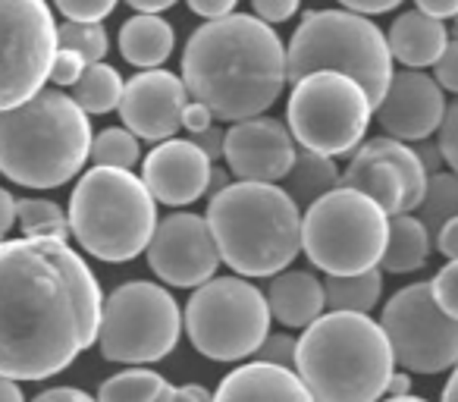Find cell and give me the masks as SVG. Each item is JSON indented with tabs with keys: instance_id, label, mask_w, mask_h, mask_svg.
Here are the masks:
<instances>
[{
	"instance_id": "cell-1",
	"label": "cell",
	"mask_w": 458,
	"mask_h": 402,
	"mask_svg": "<svg viewBox=\"0 0 458 402\" xmlns=\"http://www.w3.org/2000/svg\"><path fill=\"white\" fill-rule=\"evenodd\" d=\"M98 277L60 239L0 243V374L45 381L66 371L101 327Z\"/></svg>"
},
{
	"instance_id": "cell-2",
	"label": "cell",
	"mask_w": 458,
	"mask_h": 402,
	"mask_svg": "<svg viewBox=\"0 0 458 402\" xmlns=\"http://www.w3.org/2000/svg\"><path fill=\"white\" fill-rule=\"evenodd\" d=\"M182 82L214 120L261 116L286 89V45L274 26L249 13L204 20L185 41Z\"/></svg>"
},
{
	"instance_id": "cell-3",
	"label": "cell",
	"mask_w": 458,
	"mask_h": 402,
	"mask_svg": "<svg viewBox=\"0 0 458 402\" xmlns=\"http://www.w3.org/2000/svg\"><path fill=\"white\" fill-rule=\"evenodd\" d=\"M293 368L318 402H377L395 374V358L377 321L330 312L295 339Z\"/></svg>"
},
{
	"instance_id": "cell-4",
	"label": "cell",
	"mask_w": 458,
	"mask_h": 402,
	"mask_svg": "<svg viewBox=\"0 0 458 402\" xmlns=\"http://www.w3.org/2000/svg\"><path fill=\"white\" fill-rule=\"evenodd\" d=\"M89 114L60 89L0 110V173L29 189H57L79 176L91 154Z\"/></svg>"
},
{
	"instance_id": "cell-5",
	"label": "cell",
	"mask_w": 458,
	"mask_h": 402,
	"mask_svg": "<svg viewBox=\"0 0 458 402\" xmlns=\"http://www.w3.org/2000/svg\"><path fill=\"white\" fill-rule=\"evenodd\" d=\"M204 220L220 261L239 277H274L301 252V211L276 183H229L210 195Z\"/></svg>"
},
{
	"instance_id": "cell-6",
	"label": "cell",
	"mask_w": 458,
	"mask_h": 402,
	"mask_svg": "<svg viewBox=\"0 0 458 402\" xmlns=\"http://www.w3.org/2000/svg\"><path fill=\"white\" fill-rule=\"evenodd\" d=\"M70 233L89 255L110 264L132 261L157 227V201L145 179L120 167H91L70 198Z\"/></svg>"
},
{
	"instance_id": "cell-7",
	"label": "cell",
	"mask_w": 458,
	"mask_h": 402,
	"mask_svg": "<svg viewBox=\"0 0 458 402\" xmlns=\"http://www.w3.org/2000/svg\"><path fill=\"white\" fill-rule=\"evenodd\" d=\"M318 70L352 76L370 104H380L393 79V51L377 22L355 10H311L301 16L286 47V82Z\"/></svg>"
},
{
	"instance_id": "cell-8",
	"label": "cell",
	"mask_w": 458,
	"mask_h": 402,
	"mask_svg": "<svg viewBox=\"0 0 458 402\" xmlns=\"http://www.w3.org/2000/svg\"><path fill=\"white\" fill-rule=\"evenodd\" d=\"M389 214L364 192L336 185L301 214V252L324 274H361L380 264Z\"/></svg>"
},
{
	"instance_id": "cell-9",
	"label": "cell",
	"mask_w": 458,
	"mask_h": 402,
	"mask_svg": "<svg viewBox=\"0 0 458 402\" xmlns=\"http://www.w3.org/2000/svg\"><path fill=\"white\" fill-rule=\"evenodd\" d=\"M185 333L204 358L239 362L270 333L267 295L242 277H210L185 305Z\"/></svg>"
},
{
	"instance_id": "cell-10",
	"label": "cell",
	"mask_w": 458,
	"mask_h": 402,
	"mask_svg": "<svg viewBox=\"0 0 458 402\" xmlns=\"http://www.w3.org/2000/svg\"><path fill=\"white\" fill-rule=\"evenodd\" d=\"M374 116L368 91L352 76L318 70L293 82L286 104V123L293 139L308 151L343 158L361 145Z\"/></svg>"
},
{
	"instance_id": "cell-11",
	"label": "cell",
	"mask_w": 458,
	"mask_h": 402,
	"mask_svg": "<svg viewBox=\"0 0 458 402\" xmlns=\"http://www.w3.org/2000/svg\"><path fill=\"white\" fill-rule=\"evenodd\" d=\"M182 314L164 287L132 280L116 287L101 305L98 346L107 362L145 364L166 358L179 343Z\"/></svg>"
},
{
	"instance_id": "cell-12",
	"label": "cell",
	"mask_w": 458,
	"mask_h": 402,
	"mask_svg": "<svg viewBox=\"0 0 458 402\" xmlns=\"http://www.w3.org/2000/svg\"><path fill=\"white\" fill-rule=\"evenodd\" d=\"M57 51L47 0H0V110L45 89Z\"/></svg>"
},
{
	"instance_id": "cell-13",
	"label": "cell",
	"mask_w": 458,
	"mask_h": 402,
	"mask_svg": "<svg viewBox=\"0 0 458 402\" xmlns=\"http://www.w3.org/2000/svg\"><path fill=\"white\" fill-rule=\"evenodd\" d=\"M380 327L395 364L411 374H439L458 362V321L437 305L430 283L399 289L383 308Z\"/></svg>"
},
{
	"instance_id": "cell-14",
	"label": "cell",
	"mask_w": 458,
	"mask_h": 402,
	"mask_svg": "<svg viewBox=\"0 0 458 402\" xmlns=\"http://www.w3.org/2000/svg\"><path fill=\"white\" fill-rule=\"evenodd\" d=\"M145 255L154 274L179 289L201 287L220 268V252L208 220L189 211L160 220L148 239Z\"/></svg>"
},
{
	"instance_id": "cell-15",
	"label": "cell",
	"mask_w": 458,
	"mask_h": 402,
	"mask_svg": "<svg viewBox=\"0 0 458 402\" xmlns=\"http://www.w3.org/2000/svg\"><path fill=\"white\" fill-rule=\"evenodd\" d=\"M295 139L286 123L274 116H249L229 126L223 135V160L229 173L251 183H280L293 167Z\"/></svg>"
},
{
	"instance_id": "cell-16",
	"label": "cell",
	"mask_w": 458,
	"mask_h": 402,
	"mask_svg": "<svg viewBox=\"0 0 458 402\" xmlns=\"http://www.w3.org/2000/svg\"><path fill=\"white\" fill-rule=\"evenodd\" d=\"M189 104L182 76L166 70H141L123 85L120 120L132 135L148 141H164L182 129V110Z\"/></svg>"
},
{
	"instance_id": "cell-17",
	"label": "cell",
	"mask_w": 458,
	"mask_h": 402,
	"mask_svg": "<svg viewBox=\"0 0 458 402\" xmlns=\"http://www.w3.org/2000/svg\"><path fill=\"white\" fill-rule=\"evenodd\" d=\"M445 114V95L433 76L420 70L393 73L383 101L374 107L383 133L402 141H424L439 129Z\"/></svg>"
},
{
	"instance_id": "cell-18",
	"label": "cell",
	"mask_w": 458,
	"mask_h": 402,
	"mask_svg": "<svg viewBox=\"0 0 458 402\" xmlns=\"http://www.w3.org/2000/svg\"><path fill=\"white\" fill-rule=\"evenodd\" d=\"M214 160L191 139H164L141 164V179L154 201L166 208H185L208 192Z\"/></svg>"
},
{
	"instance_id": "cell-19",
	"label": "cell",
	"mask_w": 458,
	"mask_h": 402,
	"mask_svg": "<svg viewBox=\"0 0 458 402\" xmlns=\"http://www.w3.org/2000/svg\"><path fill=\"white\" fill-rule=\"evenodd\" d=\"M214 402H318L293 368L251 362L220 381Z\"/></svg>"
},
{
	"instance_id": "cell-20",
	"label": "cell",
	"mask_w": 458,
	"mask_h": 402,
	"mask_svg": "<svg viewBox=\"0 0 458 402\" xmlns=\"http://www.w3.org/2000/svg\"><path fill=\"white\" fill-rule=\"evenodd\" d=\"M267 305L270 318H276L283 327H308L327 308L324 283L308 270H280L270 280Z\"/></svg>"
},
{
	"instance_id": "cell-21",
	"label": "cell",
	"mask_w": 458,
	"mask_h": 402,
	"mask_svg": "<svg viewBox=\"0 0 458 402\" xmlns=\"http://www.w3.org/2000/svg\"><path fill=\"white\" fill-rule=\"evenodd\" d=\"M386 41L393 60L405 64L408 70H424L439 60V54L449 45V35H445L443 20H433L420 10H408L389 26Z\"/></svg>"
},
{
	"instance_id": "cell-22",
	"label": "cell",
	"mask_w": 458,
	"mask_h": 402,
	"mask_svg": "<svg viewBox=\"0 0 458 402\" xmlns=\"http://www.w3.org/2000/svg\"><path fill=\"white\" fill-rule=\"evenodd\" d=\"M339 185H349V189H358L368 198H374L389 218L405 211V179L389 160L377 158V154L355 151V158L349 160V167L339 176Z\"/></svg>"
},
{
	"instance_id": "cell-23",
	"label": "cell",
	"mask_w": 458,
	"mask_h": 402,
	"mask_svg": "<svg viewBox=\"0 0 458 402\" xmlns=\"http://www.w3.org/2000/svg\"><path fill=\"white\" fill-rule=\"evenodd\" d=\"M176 45V32L160 13H135L120 29V54L139 70H154L166 64Z\"/></svg>"
},
{
	"instance_id": "cell-24",
	"label": "cell",
	"mask_w": 458,
	"mask_h": 402,
	"mask_svg": "<svg viewBox=\"0 0 458 402\" xmlns=\"http://www.w3.org/2000/svg\"><path fill=\"white\" fill-rule=\"evenodd\" d=\"M430 233L420 224L418 214L402 211L389 218V233H386V249H383V270L389 274H411L420 270L430 258Z\"/></svg>"
},
{
	"instance_id": "cell-25",
	"label": "cell",
	"mask_w": 458,
	"mask_h": 402,
	"mask_svg": "<svg viewBox=\"0 0 458 402\" xmlns=\"http://www.w3.org/2000/svg\"><path fill=\"white\" fill-rule=\"evenodd\" d=\"M339 167H336V158L330 154H320V151H299L289 167L286 179V192L293 198L295 205H311L318 201L320 195H327L330 189L339 185Z\"/></svg>"
},
{
	"instance_id": "cell-26",
	"label": "cell",
	"mask_w": 458,
	"mask_h": 402,
	"mask_svg": "<svg viewBox=\"0 0 458 402\" xmlns=\"http://www.w3.org/2000/svg\"><path fill=\"white\" fill-rule=\"evenodd\" d=\"M123 76L114 70L110 64L98 60V64L85 66L82 76L72 82V101L85 110V114H110V110L120 107V98H123Z\"/></svg>"
},
{
	"instance_id": "cell-27",
	"label": "cell",
	"mask_w": 458,
	"mask_h": 402,
	"mask_svg": "<svg viewBox=\"0 0 458 402\" xmlns=\"http://www.w3.org/2000/svg\"><path fill=\"white\" fill-rule=\"evenodd\" d=\"M324 295L333 312L368 314L374 312V305L383 295V274L377 268L361 270V274H345V277L330 274L324 283Z\"/></svg>"
},
{
	"instance_id": "cell-28",
	"label": "cell",
	"mask_w": 458,
	"mask_h": 402,
	"mask_svg": "<svg viewBox=\"0 0 458 402\" xmlns=\"http://www.w3.org/2000/svg\"><path fill=\"white\" fill-rule=\"evenodd\" d=\"M420 218V224L427 227L430 239L439 233V227L445 220L458 218V173H430L424 185V195H420V205L414 208Z\"/></svg>"
},
{
	"instance_id": "cell-29",
	"label": "cell",
	"mask_w": 458,
	"mask_h": 402,
	"mask_svg": "<svg viewBox=\"0 0 458 402\" xmlns=\"http://www.w3.org/2000/svg\"><path fill=\"white\" fill-rule=\"evenodd\" d=\"M16 224L22 227V236L29 239H66L70 233V218L60 205L47 201V198H22L16 201Z\"/></svg>"
},
{
	"instance_id": "cell-30",
	"label": "cell",
	"mask_w": 458,
	"mask_h": 402,
	"mask_svg": "<svg viewBox=\"0 0 458 402\" xmlns=\"http://www.w3.org/2000/svg\"><path fill=\"white\" fill-rule=\"evenodd\" d=\"M164 387L166 381L157 371H148V368L120 371V374L107 377L101 383L98 402H151Z\"/></svg>"
},
{
	"instance_id": "cell-31",
	"label": "cell",
	"mask_w": 458,
	"mask_h": 402,
	"mask_svg": "<svg viewBox=\"0 0 458 402\" xmlns=\"http://www.w3.org/2000/svg\"><path fill=\"white\" fill-rule=\"evenodd\" d=\"M91 160L95 167H120V170H132L141 158L139 135H132L126 126L104 129L91 139Z\"/></svg>"
},
{
	"instance_id": "cell-32",
	"label": "cell",
	"mask_w": 458,
	"mask_h": 402,
	"mask_svg": "<svg viewBox=\"0 0 458 402\" xmlns=\"http://www.w3.org/2000/svg\"><path fill=\"white\" fill-rule=\"evenodd\" d=\"M57 45L60 47H72L85 57V64H98L104 60L110 47L107 29L101 22H72L66 20L64 26H57Z\"/></svg>"
},
{
	"instance_id": "cell-33",
	"label": "cell",
	"mask_w": 458,
	"mask_h": 402,
	"mask_svg": "<svg viewBox=\"0 0 458 402\" xmlns=\"http://www.w3.org/2000/svg\"><path fill=\"white\" fill-rule=\"evenodd\" d=\"M54 4L72 22H101L114 13L120 0H54Z\"/></svg>"
},
{
	"instance_id": "cell-34",
	"label": "cell",
	"mask_w": 458,
	"mask_h": 402,
	"mask_svg": "<svg viewBox=\"0 0 458 402\" xmlns=\"http://www.w3.org/2000/svg\"><path fill=\"white\" fill-rule=\"evenodd\" d=\"M430 289H433L437 305L443 308L449 318L458 321V258H449V264L439 270L437 280L430 283Z\"/></svg>"
},
{
	"instance_id": "cell-35",
	"label": "cell",
	"mask_w": 458,
	"mask_h": 402,
	"mask_svg": "<svg viewBox=\"0 0 458 402\" xmlns=\"http://www.w3.org/2000/svg\"><path fill=\"white\" fill-rule=\"evenodd\" d=\"M85 57L79 51H72V47H60L54 51V60H51V82L54 85H72L79 76L85 73Z\"/></svg>"
},
{
	"instance_id": "cell-36",
	"label": "cell",
	"mask_w": 458,
	"mask_h": 402,
	"mask_svg": "<svg viewBox=\"0 0 458 402\" xmlns=\"http://www.w3.org/2000/svg\"><path fill=\"white\" fill-rule=\"evenodd\" d=\"M439 154L443 160L452 167V173H458V101H452L443 114V123H439Z\"/></svg>"
},
{
	"instance_id": "cell-37",
	"label": "cell",
	"mask_w": 458,
	"mask_h": 402,
	"mask_svg": "<svg viewBox=\"0 0 458 402\" xmlns=\"http://www.w3.org/2000/svg\"><path fill=\"white\" fill-rule=\"evenodd\" d=\"M258 362L283 364V368H293L295 364V339L286 333H276V337H264V343L258 346Z\"/></svg>"
},
{
	"instance_id": "cell-38",
	"label": "cell",
	"mask_w": 458,
	"mask_h": 402,
	"mask_svg": "<svg viewBox=\"0 0 458 402\" xmlns=\"http://www.w3.org/2000/svg\"><path fill=\"white\" fill-rule=\"evenodd\" d=\"M433 66H437L433 79L439 82V89L458 95V38H452L449 45H445V51L439 54V60Z\"/></svg>"
},
{
	"instance_id": "cell-39",
	"label": "cell",
	"mask_w": 458,
	"mask_h": 402,
	"mask_svg": "<svg viewBox=\"0 0 458 402\" xmlns=\"http://www.w3.org/2000/svg\"><path fill=\"white\" fill-rule=\"evenodd\" d=\"M251 7H255L258 20L276 26V22H286V20H293V16L299 13L301 0H251Z\"/></svg>"
},
{
	"instance_id": "cell-40",
	"label": "cell",
	"mask_w": 458,
	"mask_h": 402,
	"mask_svg": "<svg viewBox=\"0 0 458 402\" xmlns=\"http://www.w3.org/2000/svg\"><path fill=\"white\" fill-rule=\"evenodd\" d=\"M151 402H214V396L204 387H198V383H185V387H170L166 383Z\"/></svg>"
},
{
	"instance_id": "cell-41",
	"label": "cell",
	"mask_w": 458,
	"mask_h": 402,
	"mask_svg": "<svg viewBox=\"0 0 458 402\" xmlns=\"http://www.w3.org/2000/svg\"><path fill=\"white\" fill-rule=\"evenodd\" d=\"M214 126V114H210V107H204L201 101H189L182 110V129L189 135H198L204 133V129Z\"/></svg>"
},
{
	"instance_id": "cell-42",
	"label": "cell",
	"mask_w": 458,
	"mask_h": 402,
	"mask_svg": "<svg viewBox=\"0 0 458 402\" xmlns=\"http://www.w3.org/2000/svg\"><path fill=\"white\" fill-rule=\"evenodd\" d=\"M189 10L201 20H220V16L236 13V4L239 0H185Z\"/></svg>"
},
{
	"instance_id": "cell-43",
	"label": "cell",
	"mask_w": 458,
	"mask_h": 402,
	"mask_svg": "<svg viewBox=\"0 0 458 402\" xmlns=\"http://www.w3.org/2000/svg\"><path fill=\"white\" fill-rule=\"evenodd\" d=\"M345 10H355L364 16H377V13H389L402 4V0H339Z\"/></svg>"
},
{
	"instance_id": "cell-44",
	"label": "cell",
	"mask_w": 458,
	"mask_h": 402,
	"mask_svg": "<svg viewBox=\"0 0 458 402\" xmlns=\"http://www.w3.org/2000/svg\"><path fill=\"white\" fill-rule=\"evenodd\" d=\"M433 239H437V249L443 252L445 258H458V218L445 220Z\"/></svg>"
},
{
	"instance_id": "cell-45",
	"label": "cell",
	"mask_w": 458,
	"mask_h": 402,
	"mask_svg": "<svg viewBox=\"0 0 458 402\" xmlns=\"http://www.w3.org/2000/svg\"><path fill=\"white\" fill-rule=\"evenodd\" d=\"M223 135L226 133H220L216 126H210V129H204V133L191 135V141H195V145L201 148L210 160H216V158H223Z\"/></svg>"
},
{
	"instance_id": "cell-46",
	"label": "cell",
	"mask_w": 458,
	"mask_h": 402,
	"mask_svg": "<svg viewBox=\"0 0 458 402\" xmlns=\"http://www.w3.org/2000/svg\"><path fill=\"white\" fill-rule=\"evenodd\" d=\"M32 402H98V399H91L85 389H76V387H54V389H45L41 396H35Z\"/></svg>"
},
{
	"instance_id": "cell-47",
	"label": "cell",
	"mask_w": 458,
	"mask_h": 402,
	"mask_svg": "<svg viewBox=\"0 0 458 402\" xmlns=\"http://www.w3.org/2000/svg\"><path fill=\"white\" fill-rule=\"evenodd\" d=\"M420 13L433 16V20H452L458 13V0H414Z\"/></svg>"
},
{
	"instance_id": "cell-48",
	"label": "cell",
	"mask_w": 458,
	"mask_h": 402,
	"mask_svg": "<svg viewBox=\"0 0 458 402\" xmlns=\"http://www.w3.org/2000/svg\"><path fill=\"white\" fill-rule=\"evenodd\" d=\"M13 224H16V198L7 189H0V243L13 230Z\"/></svg>"
},
{
	"instance_id": "cell-49",
	"label": "cell",
	"mask_w": 458,
	"mask_h": 402,
	"mask_svg": "<svg viewBox=\"0 0 458 402\" xmlns=\"http://www.w3.org/2000/svg\"><path fill=\"white\" fill-rule=\"evenodd\" d=\"M126 4L139 13H164V10L176 7L179 0H126Z\"/></svg>"
},
{
	"instance_id": "cell-50",
	"label": "cell",
	"mask_w": 458,
	"mask_h": 402,
	"mask_svg": "<svg viewBox=\"0 0 458 402\" xmlns=\"http://www.w3.org/2000/svg\"><path fill=\"white\" fill-rule=\"evenodd\" d=\"M418 158H420V164H424L427 176H430V173H437L439 164H443V154H439V148H433V145H420Z\"/></svg>"
},
{
	"instance_id": "cell-51",
	"label": "cell",
	"mask_w": 458,
	"mask_h": 402,
	"mask_svg": "<svg viewBox=\"0 0 458 402\" xmlns=\"http://www.w3.org/2000/svg\"><path fill=\"white\" fill-rule=\"evenodd\" d=\"M0 402H26V399H22L20 383H16L13 377H7V374H0Z\"/></svg>"
},
{
	"instance_id": "cell-52",
	"label": "cell",
	"mask_w": 458,
	"mask_h": 402,
	"mask_svg": "<svg viewBox=\"0 0 458 402\" xmlns=\"http://www.w3.org/2000/svg\"><path fill=\"white\" fill-rule=\"evenodd\" d=\"M411 393V377L408 374H393L386 383V396H405Z\"/></svg>"
},
{
	"instance_id": "cell-53",
	"label": "cell",
	"mask_w": 458,
	"mask_h": 402,
	"mask_svg": "<svg viewBox=\"0 0 458 402\" xmlns=\"http://www.w3.org/2000/svg\"><path fill=\"white\" fill-rule=\"evenodd\" d=\"M439 402H458V362L452 364V377H449V383H445L443 399Z\"/></svg>"
},
{
	"instance_id": "cell-54",
	"label": "cell",
	"mask_w": 458,
	"mask_h": 402,
	"mask_svg": "<svg viewBox=\"0 0 458 402\" xmlns=\"http://www.w3.org/2000/svg\"><path fill=\"white\" fill-rule=\"evenodd\" d=\"M229 185V173L226 170H210V179H208V192L210 195H216L220 189H226Z\"/></svg>"
},
{
	"instance_id": "cell-55",
	"label": "cell",
	"mask_w": 458,
	"mask_h": 402,
	"mask_svg": "<svg viewBox=\"0 0 458 402\" xmlns=\"http://www.w3.org/2000/svg\"><path fill=\"white\" fill-rule=\"evenodd\" d=\"M386 402H427V399H420V396L405 393V396H386Z\"/></svg>"
},
{
	"instance_id": "cell-56",
	"label": "cell",
	"mask_w": 458,
	"mask_h": 402,
	"mask_svg": "<svg viewBox=\"0 0 458 402\" xmlns=\"http://www.w3.org/2000/svg\"><path fill=\"white\" fill-rule=\"evenodd\" d=\"M452 20H455V29H458V13H455V16H452Z\"/></svg>"
}]
</instances>
